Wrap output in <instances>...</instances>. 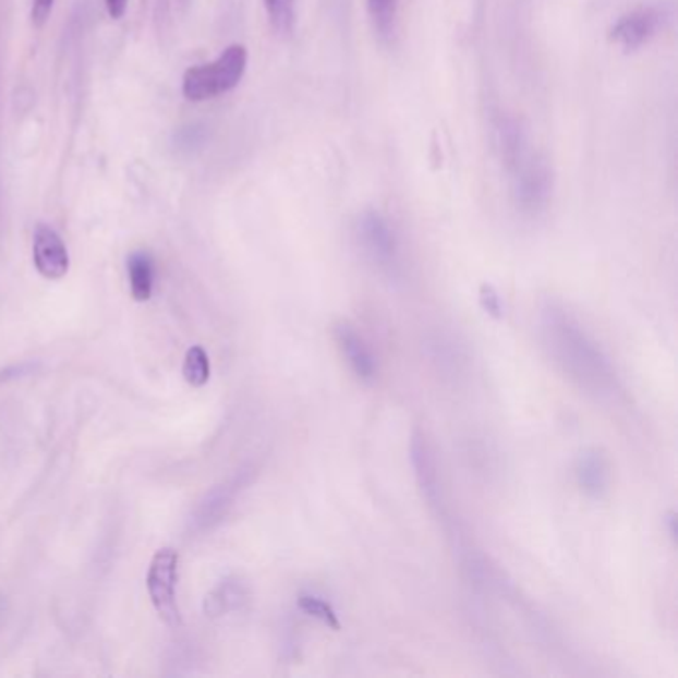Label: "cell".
I'll list each match as a JSON object with an SVG mask.
<instances>
[{
	"label": "cell",
	"instance_id": "cell-1",
	"mask_svg": "<svg viewBox=\"0 0 678 678\" xmlns=\"http://www.w3.org/2000/svg\"><path fill=\"white\" fill-rule=\"evenodd\" d=\"M545 330L549 335L552 351L566 366L567 373L581 380V385L595 390H605L610 385L613 373L609 362L603 356L600 347L589 340L585 330H581L566 313L552 308L547 313Z\"/></svg>",
	"mask_w": 678,
	"mask_h": 678
},
{
	"label": "cell",
	"instance_id": "cell-2",
	"mask_svg": "<svg viewBox=\"0 0 678 678\" xmlns=\"http://www.w3.org/2000/svg\"><path fill=\"white\" fill-rule=\"evenodd\" d=\"M250 52L243 45L227 46L219 57L185 70L181 92L190 102H205L238 88L245 76Z\"/></svg>",
	"mask_w": 678,
	"mask_h": 678
},
{
	"label": "cell",
	"instance_id": "cell-3",
	"mask_svg": "<svg viewBox=\"0 0 678 678\" xmlns=\"http://www.w3.org/2000/svg\"><path fill=\"white\" fill-rule=\"evenodd\" d=\"M504 152L513 173V193L525 211H537L549 197V171L533 156L523 132L518 128L504 130Z\"/></svg>",
	"mask_w": 678,
	"mask_h": 678
},
{
	"label": "cell",
	"instance_id": "cell-4",
	"mask_svg": "<svg viewBox=\"0 0 678 678\" xmlns=\"http://www.w3.org/2000/svg\"><path fill=\"white\" fill-rule=\"evenodd\" d=\"M180 554L173 547H164L154 555L147 571V593L159 617L168 625L180 622V609L175 601Z\"/></svg>",
	"mask_w": 678,
	"mask_h": 678
},
{
	"label": "cell",
	"instance_id": "cell-5",
	"mask_svg": "<svg viewBox=\"0 0 678 678\" xmlns=\"http://www.w3.org/2000/svg\"><path fill=\"white\" fill-rule=\"evenodd\" d=\"M356 235L361 241L362 250L368 253V257L383 265L392 267L398 257V239L395 229L386 221L378 211H364L356 223Z\"/></svg>",
	"mask_w": 678,
	"mask_h": 678
},
{
	"label": "cell",
	"instance_id": "cell-6",
	"mask_svg": "<svg viewBox=\"0 0 678 678\" xmlns=\"http://www.w3.org/2000/svg\"><path fill=\"white\" fill-rule=\"evenodd\" d=\"M33 259H35L36 271L50 281H58L69 273V247L58 235L57 229L46 223L36 226L35 238H33Z\"/></svg>",
	"mask_w": 678,
	"mask_h": 678
},
{
	"label": "cell",
	"instance_id": "cell-7",
	"mask_svg": "<svg viewBox=\"0 0 678 678\" xmlns=\"http://www.w3.org/2000/svg\"><path fill=\"white\" fill-rule=\"evenodd\" d=\"M663 16L656 9H639L621 16L610 28L609 38L625 50H637L646 45L661 28Z\"/></svg>",
	"mask_w": 678,
	"mask_h": 678
},
{
	"label": "cell",
	"instance_id": "cell-8",
	"mask_svg": "<svg viewBox=\"0 0 678 678\" xmlns=\"http://www.w3.org/2000/svg\"><path fill=\"white\" fill-rule=\"evenodd\" d=\"M335 339H337L342 356L349 362L352 373L356 374L364 383L374 380L376 361H374L373 352L366 347L361 335L349 325L340 323L335 327Z\"/></svg>",
	"mask_w": 678,
	"mask_h": 678
},
{
	"label": "cell",
	"instance_id": "cell-9",
	"mask_svg": "<svg viewBox=\"0 0 678 678\" xmlns=\"http://www.w3.org/2000/svg\"><path fill=\"white\" fill-rule=\"evenodd\" d=\"M577 484L589 498H601L610 482V465L605 453L600 450H589L581 453L576 468Z\"/></svg>",
	"mask_w": 678,
	"mask_h": 678
},
{
	"label": "cell",
	"instance_id": "cell-10",
	"mask_svg": "<svg viewBox=\"0 0 678 678\" xmlns=\"http://www.w3.org/2000/svg\"><path fill=\"white\" fill-rule=\"evenodd\" d=\"M154 259L146 251H136L128 257V279H130V293L137 303H146L154 293Z\"/></svg>",
	"mask_w": 678,
	"mask_h": 678
},
{
	"label": "cell",
	"instance_id": "cell-11",
	"mask_svg": "<svg viewBox=\"0 0 678 678\" xmlns=\"http://www.w3.org/2000/svg\"><path fill=\"white\" fill-rule=\"evenodd\" d=\"M366 7L376 35L383 40H390L396 31L398 0H366Z\"/></svg>",
	"mask_w": 678,
	"mask_h": 678
},
{
	"label": "cell",
	"instance_id": "cell-12",
	"mask_svg": "<svg viewBox=\"0 0 678 678\" xmlns=\"http://www.w3.org/2000/svg\"><path fill=\"white\" fill-rule=\"evenodd\" d=\"M211 364L204 347H192L183 359V378L193 388H202L209 383Z\"/></svg>",
	"mask_w": 678,
	"mask_h": 678
},
{
	"label": "cell",
	"instance_id": "cell-13",
	"mask_svg": "<svg viewBox=\"0 0 678 678\" xmlns=\"http://www.w3.org/2000/svg\"><path fill=\"white\" fill-rule=\"evenodd\" d=\"M275 33L289 36L294 28V0H263Z\"/></svg>",
	"mask_w": 678,
	"mask_h": 678
},
{
	"label": "cell",
	"instance_id": "cell-14",
	"mask_svg": "<svg viewBox=\"0 0 678 678\" xmlns=\"http://www.w3.org/2000/svg\"><path fill=\"white\" fill-rule=\"evenodd\" d=\"M299 609L303 610L308 617L325 622L328 629L340 631V621L337 610L332 609L327 601L320 600L317 595H308V593L299 595Z\"/></svg>",
	"mask_w": 678,
	"mask_h": 678
},
{
	"label": "cell",
	"instance_id": "cell-15",
	"mask_svg": "<svg viewBox=\"0 0 678 678\" xmlns=\"http://www.w3.org/2000/svg\"><path fill=\"white\" fill-rule=\"evenodd\" d=\"M480 305L486 311L492 318L504 317V308H501V299L496 291L494 284L484 283L480 287Z\"/></svg>",
	"mask_w": 678,
	"mask_h": 678
},
{
	"label": "cell",
	"instance_id": "cell-16",
	"mask_svg": "<svg viewBox=\"0 0 678 678\" xmlns=\"http://www.w3.org/2000/svg\"><path fill=\"white\" fill-rule=\"evenodd\" d=\"M52 9H55V0H33L31 16H33L35 26H45L52 14Z\"/></svg>",
	"mask_w": 678,
	"mask_h": 678
},
{
	"label": "cell",
	"instance_id": "cell-17",
	"mask_svg": "<svg viewBox=\"0 0 678 678\" xmlns=\"http://www.w3.org/2000/svg\"><path fill=\"white\" fill-rule=\"evenodd\" d=\"M106 9H108L110 19L120 21V19H124L125 12H128V0H106Z\"/></svg>",
	"mask_w": 678,
	"mask_h": 678
}]
</instances>
